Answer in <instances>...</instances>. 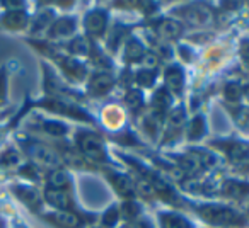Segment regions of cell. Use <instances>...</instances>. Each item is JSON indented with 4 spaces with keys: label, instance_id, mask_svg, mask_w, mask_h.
<instances>
[{
    "label": "cell",
    "instance_id": "cell-23",
    "mask_svg": "<svg viewBox=\"0 0 249 228\" xmlns=\"http://www.w3.org/2000/svg\"><path fill=\"white\" fill-rule=\"evenodd\" d=\"M11 102V66L9 63L0 65V111Z\"/></svg>",
    "mask_w": 249,
    "mask_h": 228
},
{
    "label": "cell",
    "instance_id": "cell-35",
    "mask_svg": "<svg viewBox=\"0 0 249 228\" xmlns=\"http://www.w3.org/2000/svg\"><path fill=\"white\" fill-rule=\"evenodd\" d=\"M224 97L232 104L239 102V100H241V97H242L241 85H239V83H235V82L227 83V85H225V89H224Z\"/></svg>",
    "mask_w": 249,
    "mask_h": 228
},
{
    "label": "cell",
    "instance_id": "cell-18",
    "mask_svg": "<svg viewBox=\"0 0 249 228\" xmlns=\"http://www.w3.org/2000/svg\"><path fill=\"white\" fill-rule=\"evenodd\" d=\"M94 45H96V43L90 41L89 38H86L82 33H79V34L73 36L72 39H69V41L62 43V45H56V46H58L65 55L75 56V58L86 60L87 62V58H89L90 53H92Z\"/></svg>",
    "mask_w": 249,
    "mask_h": 228
},
{
    "label": "cell",
    "instance_id": "cell-36",
    "mask_svg": "<svg viewBox=\"0 0 249 228\" xmlns=\"http://www.w3.org/2000/svg\"><path fill=\"white\" fill-rule=\"evenodd\" d=\"M205 133V121L201 116H198V118H195L193 121L190 123V128H188V136H190L191 140H196L200 138L201 135Z\"/></svg>",
    "mask_w": 249,
    "mask_h": 228
},
{
    "label": "cell",
    "instance_id": "cell-19",
    "mask_svg": "<svg viewBox=\"0 0 249 228\" xmlns=\"http://www.w3.org/2000/svg\"><path fill=\"white\" fill-rule=\"evenodd\" d=\"M97 125L104 126L106 130H109L111 133L118 131L121 128L124 121V113L121 107H118L116 104H107V106L101 107L99 116H96Z\"/></svg>",
    "mask_w": 249,
    "mask_h": 228
},
{
    "label": "cell",
    "instance_id": "cell-34",
    "mask_svg": "<svg viewBox=\"0 0 249 228\" xmlns=\"http://www.w3.org/2000/svg\"><path fill=\"white\" fill-rule=\"evenodd\" d=\"M124 104H126V107L132 111L140 109L143 104V97H142V94H140V90L130 89L128 92H126V96H124Z\"/></svg>",
    "mask_w": 249,
    "mask_h": 228
},
{
    "label": "cell",
    "instance_id": "cell-8",
    "mask_svg": "<svg viewBox=\"0 0 249 228\" xmlns=\"http://www.w3.org/2000/svg\"><path fill=\"white\" fill-rule=\"evenodd\" d=\"M38 218L52 228H89L97 221V214L90 213V211L45 210Z\"/></svg>",
    "mask_w": 249,
    "mask_h": 228
},
{
    "label": "cell",
    "instance_id": "cell-26",
    "mask_svg": "<svg viewBox=\"0 0 249 228\" xmlns=\"http://www.w3.org/2000/svg\"><path fill=\"white\" fill-rule=\"evenodd\" d=\"M121 220V214H120V208L118 204H111L107 206L106 210L101 213V216L97 218V227L101 228H118V223Z\"/></svg>",
    "mask_w": 249,
    "mask_h": 228
},
{
    "label": "cell",
    "instance_id": "cell-16",
    "mask_svg": "<svg viewBox=\"0 0 249 228\" xmlns=\"http://www.w3.org/2000/svg\"><path fill=\"white\" fill-rule=\"evenodd\" d=\"M41 187L77 193L75 176H73V172H70L69 169H65V167H56V169H52V170H48V172H45Z\"/></svg>",
    "mask_w": 249,
    "mask_h": 228
},
{
    "label": "cell",
    "instance_id": "cell-15",
    "mask_svg": "<svg viewBox=\"0 0 249 228\" xmlns=\"http://www.w3.org/2000/svg\"><path fill=\"white\" fill-rule=\"evenodd\" d=\"M106 177L107 184L113 187V191L121 197V199H133L135 197V179L130 174L120 172L111 167H104L101 169Z\"/></svg>",
    "mask_w": 249,
    "mask_h": 228
},
{
    "label": "cell",
    "instance_id": "cell-37",
    "mask_svg": "<svg viewBox=\"0 0 249 228\" xmlns=\"http://www.w3.org/2000/svg\"><path fill=\"white\" fill-rule=\"evenodd\" d=\"M184 121H186V113H184L181 107H178V109H174L173 113H171L169 116V126L174 130H179L181 126L184 125Z\"/></svg>",
    "mask_w": 249,
    "mask_h": 228
},
{
    "label": "cell",
    "instance_id": "cell-42",
    "mask_svg": "<svg viewBox=\"0 0 249 228\" xmlns=\"http://www.w3.org/2000/svg\"><path fill=\"white\" fill-rule=\"evenodd\" d=\"M241 55H242V60H244V63L249 66V39H244V41H242Z\"/></svg>",
    "mask_w": 249,
    "mask_h": 228
},
{
    "label": "cell",
    "instance_id": "cell-5",
    "mask_svg": "<svg viewBox=\"0 0 249 228\" xmlns=\"http://www.w3.org/2000/svg\"><path fill=\"white\" fill-rule=\"evenodd\" d=\"M39 66H41V96L62 97V99L75 100V102L87 106L89 100H87L86 94L82 92V89H77V87L67 83L50 63L41 60Z\"/></svg>",
    "mask_w": 249,
    "mask_h": 228
},
{
    "label": "cell",
    "instance_id": "cell-43",
    "mask_svg": "<svg viewBox=\"0 0 249 228\" xmlns=\"http://www.w3.org/2000/svg\"><path fill=\"white\" fill-rule=\"evenodd\" d=\"M11 228H31V227H29V225H26L19 216H16V220H12V227Z\"/></svg>",
    "mask_w": 249,
    "mask_h": 228
},
{
    "label": "cell",
    "instance_id": "cell-25",
    "mask_svg": "<svg viewBox=\"0 0 249 228\" xmlns=\"http://www.w3.org/2000/svg\"><path fill=\"white\" fill-rule=\"evenodd\" d=\"M164 80H166V87L169 94H179L183 90V80L184 75L181 72V68L178 65L169 66L166 70V75H164Z\"/></svg>",
    "mask_w": 249,
    "mask_h": 228
},
{
    "label": "cell",
    "instance_id": "cell-20",
    "mask_svg": "<svg viewBox=\"0 0 249 228\" xmlns=\"http://www.w3.org/2000/svg\"><path fill=\"white\" fill-rule=\"evenodd\" d=\"M225 153L235 167H248L249 165V143L231 142L225 145Z\"/></svg>",
    "mask_w": 249,
    "mask_h": 228
},
{
    "label": "cell",
    "instance_id": "cell-12",
    "mask_svg": "<svg viewBox=\"0 0 249 228\" xmlns=\"http://www.w3.org/2000/svg\"><path fill=\"white\" fill-rule=\"evenodd\" d=\"M58 12L60 11L55 7V4H33L31 19H29L28 33H26L28 38L41 39L58 16Z\"/></svg>",
    "mask_w": 249,
    "mask_h": 228
},
{
    "label": "cell",
    "instance_id": "cell-2",
    "mask_svg": "<svg viewBox=\"0 0 249 228\" xmlns=\"http://www.w3.org/2000/svg\"><path fill=\"white\" fill-rule=\"evenodd\" d=\"M69 140L92 170H101L109 165L106 140L99 130L92 128V126L77 125L73 126Z\"/></svg>",
    "mask_w": 249,
    "mask_h": 228
},
{
    "label": "cell",
    "instance_id": "cell-6",
    "mask_svg": "<svg viewBox=\"0 0 249 228\" xmlns=\"http://www.w3.org/2000/svg\"><path fill=\"white\" fill-rule=\"evenodd\" d=\"M33 4L28 2H0V31L9 34H26Z\"/></svg>",
    "mask_w": 249,
    "mask_h": 228
},
{
    "label": "cell",
    "instance_id": "cell-44",
    "mask_svg": "<svg viewBox=\"0 0 249 228\" xmlns=\"http://www.w3.org/2000/svg\"><path fill=\"white\" fill-rule=\"evenodd\" d=\"M242 96H244V99L249 102V85H246L244 89H242Z\"/></svg>",
    "mask_w": 249,
    "mask_h": 228
},
{
    "label": "cell",
    "instance_id": "cell-3",
    "mask_svg": "<svg viewBox=\"0 0 249 228\" xmlns=\"http://www.w3.org/2000/svg\"><path fill=\"white\" fill-rule=\"evenodd\" d=\"M12 142L19 147V150L22 152L28 162L35 163L36 167H39L45 172L56 169V167H62L58 153H56L52 142L38 138V136L31 135V133L24 131L21 128H18L12 133Z\"/></svg>",
    "mask_w": 249,
    "mask_h": 228
},
{
    "label": "cell",
    "instance_id": "cell-31",
    "mask_svg": "<svg viewBox=\"0 0 249 228\" xmlns=\"http://www.w3.org/2000/svg\"><path fill=\"white\" fill-rule=\"evenodd\" d=\"M188 155H190L191 159L200 165V169H210V167L215 165L213 155L208 153V152H205V150H193V152H190Z\"/></svg>",
    "mask_w": 249,
    "mask_h": 228
},
{
    "label": "cell",
    "instance_id": "cell-30",
    "mask_svg": "<svg viewBox=\"0 0 249 228\" xmlns=\"http://www.w3.org/2000/svg\"><path fill=\"white\" fill-rule=\"evenodd\" d=\"M160 225H162V228H191L183 216H178L173 213L160 214Z\"/></svg>",
    "mask_w": 249,
    "mask_h": 228
},
{
    "label": "cell",
    "instance_id": "cell-17",
    "mask_svg": "<svg viewBox=\"0 0 249 228\" xmlns=\"http://www.w3.org/2000/svg\"><path fill=\"white\" fill-rule=\"evenodd\" d=\"M201 216L213 225H242L244 220L239 213L225 206H205L200 210Z\"/></svg>",
    "mask_w": 249,
    "mask_h": 228
},
{
    "label": "cell",
    "instance_id": "cell-10",
    "mask_svg": "<svg viewBox=\"0 0 249 228\" xmlns=\"http://www.w3.org/2000/svg\"><path fill=\"white\" fill-rule=\"evenodd\" d=\"M80 29L86 38L90 41L99 43L104 39L107 29H109V12L101 5L87 9L80 14Z\"/></svg>",
    "mask_w": 249,
    "mask_h": 228
},
{
    "label": "cell",
    "instance_id": "cell-13",
    "mask_svg": "<svg viewBox=\"0 0 249 228\" xmlns=\"http://www.w3.org/2000/svg\"><path fill=\"white\" fill-rule=\"evenodd\" d=\"M43 189V201H45V210H56V211H87L79 204L77 193L72 191H56L41 187Z\"/></svg>",
    "mask_w": 249,
    "mask_h": 228
},
{
    "label": "cell",
    "instance_id": "cell-21",
    "mask_svg": "<svg viewBox=\"0 0 249 228\" xmlns=\"http://www.w3.org/2000/svg\"><path fill=\"white\" fill-rule=\"evenodd\" d=\"M121 51H123V60L128 65H133V63H140L145 55V46L142 45V41L133 36H128V39L123 43L121 46Z\"/></svg>",
    "mask_w": 249,
    "mask_h": 228
},
{
    "label": "cell",
    "instance_id": "cell-9",
    "mask_svg": "<svg viewBox=\"0 0 249 228\" xmlns=\"http://www.w3.org/2000/svg\"><path fill=\"white\" fill-rule=\"evenodd\" d=\"M80 33V14L75 11L58 12L55 21L52 22L50 29L41 39L52 43V45H62V43L72 39Z\"/></svg>",
    "mask_w": 249,
    "mask_h": 228
},
{
    "label": "cell",
    "instance_id": "cell-24",
    "mask_svg": "<svg viewBox=\"0 0 249 228\" xmlns=\"http://www.w3.org/2000/svg\"><path fill=\"white\" fill-rule=\"evenodd\" d=\"M181 16H183L188 24H193V26L205 24V22L210 21V11L205 5H191V7H186Z\"/></svg>",
    "mask_w": 249,
    "mask_h": 228
},
{
    "label": "cell",
    "instance_id": "cell-7",
    "mask_svg": "<svg viewBox=\"0 0 249 228\" xmlns=\"http://www.w3.org/2000/svg\"><path fill=\"white\" fill-rule=\"evenodd\" d=\"M7 191L12 196V199L18 201L24 210H28L35 216H39L45 211L41 186L24 182V180L19 179H11L7 180Z\"/></svg>",
    "mask_w": 249,
    "mask_h": 228
},
{
    "label": "cell",
    "instance_id": "cell-27",
    "mask_svg": "<svg viewBox=\"0 0 249 228\" xmlns=\"http://www.w3.org/2000/svg\"><path fill=\"white\" fill-rule=\"evenodd\" d=\"M120 214L123 221H132V220H139L140 213H142V208L137 201L133 199H124L123 203L120 204Z\"/></svg>",
    "mask_w": 249,
    "mask_h": 228
},
{
    "label": "cell",
    "instance_id": "cell-45",
    "mask_svg": "<svg viewBox=\"0 0 249 228\" xmlns=\"http://www.w3.org/2000/svg\"><path fill=\"white\" fill-rule=\"evenodd\" d=\"M89 228H101V227H97V225H90Z\"/></svg>",
    "mask_w": 249,
    "mask_h": 228
},
{
    "label": "cell",
    "instance_id": "cell-28",
    "mask_svg": "<svg viewBox=\"0 0 249 228\" xmlns=\"http://www.w3.org/2000/svg\"><path fill=\"white\" fill-rule=\"evenodd\" d=\"M135 196H140L142 199L150 201L156 197V191H154L152 184L140 176V179H135Z\"/></svg>",
    "mask_w": 249,
    "mask_h": 228
},
{
    "label": "cell",
    "instance_id": "cell-29",
    "mask_svg": "<svg viewBox=\"0 0 249 228\" xmlns=\"http://www.w3.org/2000/svg\"><path fill=\"white\" fill-rule=\"evenodd\" d=\"M249 191V186L244 182H237V180H227V182L224 184V194L229 197H234V199H237V197H242L246 193Z\"/></svg>",
    "mask_w": 249,
    "mask_h": 228
},
{
    "label": "cell",
    "instance_id": "cell-11",
    "mask_svg": "<svg viewBox=\"0 0 249 228\" xmlns=\"http://www.w3.org/2000/svg\"><path fill=\"white\" fill-rule=\"evenodd\" d=\"M116 85V77L109 70H90L86 83L82 85V92L87 100H101L113 92Z\"/></svg>",
    "mask_w": 249,
    "mask_h": 228
},
{
    "label": "cell",
    "instance_id": "cell-40",
    "mask_svg": "<svg viewBox=\"0 0 249 228\" xmlns=\"http://www.w3.org/2000/svg\"><path fill=\"white\" fill-rule=\"evenodd\" d=\"M235 119H237V125L242 130H249V109H241Z\"/></svg>",
    "mask_w": 249,
    "mask_h": 228
},
{
    "label": "cell",
    "instance_id": "cell-32",
    "mask_svg": "<svg viewBox=\"0 0 249 228\" xmlns=\"http://www.w3.org/2000/svg\"><path fill=\"white\" fill-rule=\"evenodd\" d=\"M171 106V94L166 89H160L154 94L152 97V107L154 111H166Z\"/></svg>",
    "mask_w": 249,
    "mask_h": 228
},
{
    "label": "cell",
    "instance_id": "cell-14",
    "mask_svg": "<svg viewBox=\"0 0 249 228\" xmlns=\"http://www.w3.org/2000/svg\"><path fill=\"white\" fill-rule=\"evenodd\" d=\"M24 155L19 147L12 142V138L0 148V179L11 180L16 177L19 167L24 163Z\"/></svg>",
    "mask_w": 249,
    "mask_h": 228
},
{
    "label": "cell",
    "instance_id": "cell-38",
    "mask_svg": "<svg viewBox=\"0 0 249 228\" xmlns=\"http://www.w3.org/2000/svg\"><path fill=\"white\" fill-rule=\"evenodd\" d=\"M140 63H142L145 70H154L157 66V63H159V56H157L154 51H145V55H143V58Z\"/></svg>",
    "mask_w": 249,
    "mask_h": 228
},
{
    "label": "cell",
    "instance_id": "cell-41",
    "mask_svg": "<svg viewBox=\"0 0 249 228\" xmlns=\"http://www.w3.org/2000/svg\"><path fill=\"white\" fill-rule=\"evenodd\" d=\"M169 177L171 179H174V180H183L184 177H186V174L183 172V169L181 167H173V169L169 170Z\"/></svg>",
    "mask_w": 249,
    "mask_h": 228
},
{
    "label": "cell",
    "instance_id": "cell-39",
    "mask_svg": "<svg viewBox=\"0 0 249 228\" xmlns=\"http://www.w3.org/2000/svg\"><path fill=\"white\" fill-rule=\"evenodd\" d=\"M118 228H152L149 221L145 220H132V221H124L123 225H120Z\"/></svg>",
    "mask_w": 249,
    "mask_h": 228
},
{
    "label": "cell",
    "instance_id": "cell-4",
    "mask_svg": "<svg viewBox=\"0 0 249 228\" xmlns=\"http://www.w3.org/2000/svg\"><path fill=\"white\" fill-rule=\"evenodd\" d=\"M19 128L38 136V138L46 140V142H62V140L70 138L73 125L55 118V116L41 113V111L31 109L22 118Z\"/></svg>",
    "mask_w": 249,
    "mask_h": 228
},
{
    "label": "cell",
    "instance_id": "cell-22",
    "mask_svg": "<svg viewBox=\"0 0 249 228\" xmlns=\"http://www.w3.org/2000/svg\"><path fill=\"white\" fill-rule=\"evenodd\" d=\"M181 34V24L173 19H162L156 28V38L164 41H173L178 39Z\"/></svg>",
    "mask_w": 249,
    "mask_h": 228
},
{
    "label": "cell",
    "instance_id": "cell-1",
    "mask_svg": "<svg viewBox=\"0 0 249 228\" xmlns=\"http://www.w3.org/2000/svg\"><path fill=\"white\" fill-rule=\"evenodd\" d=\"M29 109L41 111L50 116H55L58 119L70 123V125L77 126H97V119L92 114L89 106H84L75 100L62 99V97H52V96H39L38 99H29L28 97Z\"/></svg>",
    "mask_w": 249,
    "mask_h": 228
},
{
    "label": "cell",
    "instance_id": "cell-33",
    "mask_svg": "<svg viewBox=\"0 0 249 228\" xmlns=\"http://www.w3.org/2000/svg\"><path fill=\"white\" fill-rule=\"evenodd\" d=\"M154 80H156V72H154V70L142 68L135 73V82H137V85H140V87L149 89V87L154 85Z\"/></svg>",
    "mask_w": 249,
    "mask_h": 228
}]
</instances>
